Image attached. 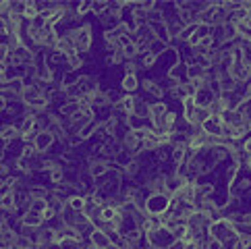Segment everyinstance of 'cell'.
<instances>
[{"instance_id": "cell-24", "label": "cell", "mask_w": 251, "mask_h": 249, "mask_svg": "<svg viewBox=\"0 0 251 249\" xmlns=\"http://www.w3.org/2000/svg\"><path fill=\"white\" fill-rule=\"evenodd\" d=\"M137 173H139V162L137 160H131V162L125 164V175H127V177H133Z\"/></svg>"}, {"instance_id": "cell-1", "label": "cell", "mask_w": 251, "mask_h": 249, "mask_svg": "<svg viewBox=\"0 0 251 249\" xmlns=\"http://www.w3.org/2000/svg\"><path fill=\"white\" fill-rule=\"evenodd\" d=\"M172 196L168 193H150L143 201V212L147 216H164L170 212Z\"/></svg>"}, {"instance_id": "cell-17", "label": "cell", "mask_w": 251, "mask_h": 249, "mask_svg": "<svg viewBox=\"0 0 251 249\" xmlns=\"http://www.w3.org/2000/svg\"><path fill=\"white\" fill-rule=\"evenodd\" d=\"M98 127H100V123L96 121V119H93L91 123H88V124H85V127L79 131V133H77V135H79L81 139H83V142H85V139H88V137H91L93 133H98Z\"/></svg>"}, {"instance_id": "cell-20", "label": "cell", "mask_w": 251, "mask_h": 249, "mask_svg": "<svg viewBox=\"0 0 251 249\" xmlns=\"http://www.w3.org/2000/svg\"><path fill=\"white\" fill-rule=\"evenodd\" d=\"M29 196L31 199H48V189L46 187H29Z\"/></svg>"}, {"instance_id": "cell-26", "label": "cell", "mask_w": 251, "mask_h": 249, "mask_svg": "<svg viewBox=\"0 0 251 249\" xmlns=\"http://www.w3.org/2000/svg\"><path fill=\"white\" fill-rule=\"evenodd\" d=\"M237 175H239V164H234V162H233V164L226 168V181L233 183L234 178H237Z\"/></svg>"}, {"instance_id": "cell-11", "label": "cell", "mask_w": 251, "mask_h": 249, "mask_svg": "<svg viewBox=\"0 0 251 249\" xmlns=\"http://www.w3.org/2000/svg\"><path fill=\"white\" fill-rule=\"evenodd\" d=\"M108 170H110V168H108V164H106L104 160H96V162H91V164L88 166V173H90L93 178H96V181H98L100 177L108 175Z\"/></svg>"}, {"instance_id": "cell-29", "label": "cell", "mask_w": 251, "mask_h": 249, "mask_svg": "<svg viewBox=\"0 0 251 249\" xmlns=\"http://www.w3.org/2000/svg\"><path fill=\"white\" fill-rule=\"evenodd\" d=\"M125 67H127V75H137V67L133 60H127L125 62Z\"/></svg>"}, {"instance_id": "cell-30", "label": "cell", "mask_w": 251, "mask_h": 249, "mask_svg": "<svg viewBox=\"0 0 251 249\" xmlns=\"http://www.w3.org/2000/svg\"><path fill=\"white\" fill-rule=\"evenodd\" d=\"M239 224H243V227H251V214H241Z\"/></svg>"}, {"instance_id": "cell-14", "label": "cell", "mask_w": 251, "mask_h": 249, "mask_svg": "<svg viewBox=\"0 0 251 249\" xmlns=\"http://www.w3.org/2000/svg\"><path fill=\"white\" fill-rule=\"evenodd\" d=\"M131 114H135L139 116V119H147L150 121V104L145 102V100H135V108H133V112Z\"/></svg>"}, {"instance_id": "cell-23", "label": "cell", "mask_w": 251, "mask_h": 249, "mask_svg": "<svg viewBox=\"0 0 251 249\" xmlns=\"http://www.w3.org/2000/svg\"><path fill=\"white\" fill-rule=\"evenodd\" d=\"M46 208H48V199H31V208L29 210H34V212L42 214Z\"/></svg>"}, {"instance_id": "cell-7", "label": "cell", "mask_w": 251, "mask_h": 249, "mask_svg": "<svg viewBox=\"0 0 251 249\" xmlns=\"http://www.w3.org/2000/svg\"><path fill=\"white\" fill-rule=\"evenodd\" d=\"M90 243H93V245L100 247V249H114L110 235H108L106 231H100V229H93L90 232Z\"/></svg>"}, {"instance_id": "cell-34", "label": "cell", "mask_w": 251, "mask_h": 249, "mask_svg": "<svg viewBox=\"0 0 251 249\" xmlns=\"http://www.w3.org/2000/svg\"><path fill=\"white\" fill-rule=\"evenodd\" d=\"M0 249H13L11 245H2V247H0Z\"/></svg>"}, {"instance_id": "cell-2", "label": "cell", "mask_w": 251, "mask_h": 249, "mask_svg": "<svg viewBox=\"0 0 251 249\" xmlns=\"http://www.w3.org/2000/svg\"><path fill=\"white\" fill-rule=\"evenodd\" d=\"M69 36H71V40H73V44H75L77 54H83V52H88L91 48V27H90V23H85V25L73 29Z\"/></svg>"}, {"instance_id": "cell-22", "label": "cell", "mask_w": 251, "mask_h": 249, "mask_svg": "<svg viewBox=\"0 0 251 249\" xmlns=\"http://www.w3.org/2000/svg\"><path fill=\"white\" fill-rule=\"evenodd\" d=\"M62 181H65V170L62 168H52L50 170V183L52 185H60Z\"/></svg>"}, {"instance_id": "cell-6", "label": "cell", "mask_w": 251, "mask_h": 249, "mask_svg": "<svg viewBox=\"0 0 251 249\" xmlns=\"http://www.w3.org/2000/svg\"><path fill=\"white\" fill-rule=\"evenodd\" d=\"M77 85H79V89H81L83 96H93L96 91H100V83H98L96 75H83V77H79Z\"/></svg>"}, {"instance_id": "cell-19", "label": "cell", "mask_w": 251, "mask_h": 249, "mask_svg": "<svg viewBox=\"0 0 251 249\" xmlns=\"http://www.w3.org/2000/svg\"><path fill=\"white\" fill-rule=\"evenodd\" d=\"M77 110H79V104H77L75 100H69L67 104L60 106V114H62V116H73Z\"/></svg>"}, {"instance_id": "cell-21", "label": "cell", "mask_w": 251, "mask_h": 249, "mask_svg": "<svg viewBox=\"0 0 251 249\" xmlns=\"http://www.w3.org/2000/svg\"><path fill=\"white\" fill-rule=\"evenodd\" d=\"M65 60H67V65H69V71H77V69L83 65V56H81V54H73V56H69Z\"/></svg>"}, {"instance_id": "cell-31", "label": "cell", "mask_w": 251, "mask_h": 249, "mask_svg": "<svg viewBox=\"0 0 251 249\" xmlns=\"http://www.w3.org/2000/svg\"><path fill=\"white\" fill-rule=\"evenodd\" d=\"M243 152H245L247 156H251V137H247L245 142H243V147H241Z\"/></svg>"}, {"instance_id": "cell-10", "label": "cell", "mask_w": 251, "mask_h": 249, "mask_svg": "<svg viewBox=\"0 0 251 249\" xmlns=\"http://www.w3.org/2000/svg\"><path fill=\"white\" fill-rule=\"evenodd\" d=\"M54 50H56L62 58H69V56H73V54H77V48H75L73 40H71V36H60Z\"/></svg>"}, {"instance_id": "cell-25", "label": "cell", "mask_w": 251, "mask_h": 249, "mask_svg": "<svg viewBox=\"0 0 251 249\" xmlns=\"http://www.w3.org/2000/svg\"><path fill=\"white\" fill-rule=\"evenodd\" d=\"M91 11H93V15L102 17V15L108 11V2H91Z\"/></svg>"}, {"instance_id": "cell-9", "label": "cell", "mask_w": 251, "mask_h": 249, "mask_svg": "<svg viewBox=\"0 0 251 249\" xmlns=\"http://www.w3.org/2000/svg\"><path fill=\"white\" fill-rule=\"evenodd\" d=\"M21 227L23 229H40L44 227V220H42V216L34 212V210H25L21 216Z\"/></svg>"}, {"instance_id": "cell-12", "label": "cell", "mask_w": 251, "mask_h": 249, "mask_svg": "<svg viewBox=\"0 0 251 249\" xmlns=\"http://www.w3.org/2000/svg\"><path fill=\"white\" fill-rule=\"evenodd\" d=\"M17 137H21V135H19V129L15 127V124H0V139H2V143L13 142V139H17Z\"/></svg>"}, {"instance_id": "cell-4", "label": "cell", "mask_w": 251, "mask_h": 249, "mask_svg": "<svg viewBox=\"0 0 251 249\" xmlns=\"http://www.w3.org/2000/svg\"><path fill=\"white\" fill-rule=\"evenodd\" d=\"M199 129H201L206 135H212V137H220V135H224V123H222V116H220V114H212V116H208V119L199 124Z\"/></svg>"}, {"instance_id": "cell-27", "label": "cell", "mask_w": 251, "mask_h": 249, "mask_svg": "<svg viewBox=\"0 0 251 249\" xmlns=\"http://www.w3.org/2000/svg\"><path fill=\"white\" fill-rule=\"evenodd\" d=\"M156 60H158V56H156V54H152V52H147L145 56H143V69H152V67L156 65Z\"/></svg>"}, {"instance_id": "cell-28", "label": "cell", "mask_w": 251, "mask_h": 249, "mask_svg": "<svg viewBox=\"0 0 251 249\" xmlns=\"http://www.w3.org/2000/svg\"><path fill=\"white\" fill-rule=\"evenodd\" d=\"M90 11H91V2H81L79 6H77L75 13H77V17H83V15L90 13Z\"/></svg>"}, {"instance_id": "cell-15", "label": "cell", "mask_w": 251, "mask_h": 249, "mask_svg": "<svg viewBox=\"0 0 251 249\" xmlns=\"http://www.w3.org/2000/svg\"><path fill=\"white\" fill-rule=\"evenodd\" d=\"M139 83H141V88H143L147 93H152L154 98H162V96H164V89H162L156 81H152V79H143V81H139Z\"/></svg>"}, {"instance_id": "cell-3", "label": "cell", "mask_w": 251, "mask_h": 249, "mask_svg": "<svg viewBox=\"0 0 251 249\" xmlns=\"http://www.w3.org/2000/svg\"><path fill=\"white\" fill-rule=\"evenodd\" d=\"M216 98H218V93L212 85H199V88L195 89V96H193L195 106L197 108H210L216 102Z\"/></svg>"}, {"instance_id": "cell-33", "label": "cell", "mask_w": 251, "mask_h": 249, "mask_svg": "<svg viewBox=\"0 0 251 249\" xmlns=\"http://www.w3.org/2000/svg\"><path fill=\"white\" fill-rule=\"evenodd\" d=\"M245 166L251 170V156H247V162H245Z\"/></svg>"}, {"instance_id": "cell-18", "label": "cell", "mask_w": 251, "mask_h": 249, "mask_svg": "<svg viewBox=\"0 0 251 249\" xmlns=\"http://www.w3.org/2000/svg\"><path fill=\"white\" fill-rule=\"evenodd\" d=\"M0 208L4 210V212H13V210H17V206H15V193H6L4 197H0Z\"/></svg>"}, {"instance_id": "cell-5", "label": "cell", "mask_w": 251, "mask_h": 249, "mask_svg": "<svg viewBox=\"0 0 251 249\" xmlns=\"http://www.w3.org/2000/svg\"><path fill=\"white\" fill-rule=\"evenodd\" d=\"M54 142H56V137H54L52 131H37L34 139V147L37 154H46L54 145Z\"/></svg>"}, {"instance_id": "cell-16", "label": "cell", "mask_w": 251, "mask_h": 249, "mask_svg": "<svg viewBox=\"0 0 251 249\" xmlns=\"http://www.w3.org/2000/svg\"><path fill=\"white\" fill-rule=\"evenodd\" d=\"M121 88L127 91V93H133L137 88H139V79H137V75H125L123 77V83H121Z\"/></svg>"}, {"instance_id": "cell-8", "label": "cell", "mask_w": 251, "mask_h": 249, "mask_svg": "<svg viewBox=\"0 0 251 249\" xmlns=\"http://www.w3.org/2000/svg\"><path fill=\"white\" fill-rule=\"evenodd\" d=\"M123 147L127 152H131L133 156H139L141 152V137L135 133V131H127V133H125V137H123Z\"/></svg>"}, {"instance_id": "cell-32", "label": "cell", "mask_w": 251, "mask_h": 249, "mask_svg": "<svg viewBox=\"0 0 251 249\" xmlns=\"http://www.w3.org/2000/svg\"><path fill=\"white\" fill-rule=\"evenodd\" d=\"M46 249H62L60 243H50V245H46Z\"/></svg>"}, {"instance_id": "cell-13", "label": "cell", "mask_w": 251, "mask_h": 249, "mask_svg": "<svg viewBox=\"0 0 251 249\" xmlns=\"http://www.w3.org/2000/svg\"><path fill=\"white\" fill-rule=\"evenodd\" d=\"M67 210H71V212H83L85 210V197L83 196H71V197H67Z\"/></svg>"}]
</instances>
